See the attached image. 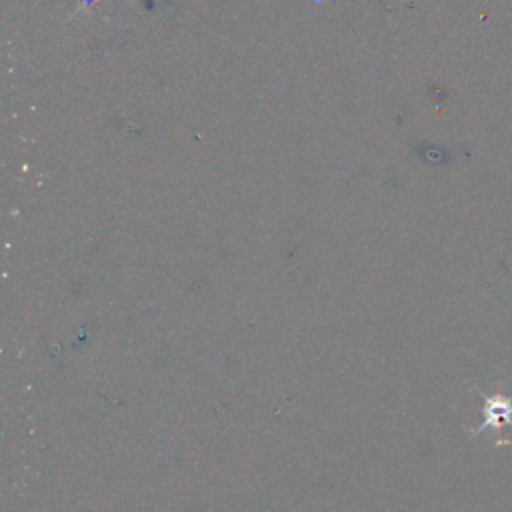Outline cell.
<instances>
[{
	"label": "cell",
	"mask_w": 512,
	"mask_h": 512,
	"mask_svg": "<svg viewBox=\"0 0 512 512\" xmlns=\"http://www.w3.org/2000/svg\"><path fill=\"white\" fill-rule=\"evenodd\" d=\"M482 396V424L474 430H470V438H476L484 430L492 428L496 434L494 446H508L510 440L502 436L504 428H512V394L506 396L504 392H494L486 394L478 390Z\"/></svg>",
	"instance_id": "cell-1"
}]
</instances>
